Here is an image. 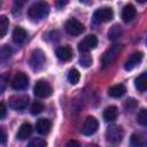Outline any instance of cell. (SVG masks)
Masks as SVG:
<instances>
[{"label":"cell","mask_w":147,"mask_h":147,"mask_svg":"<svg viewBox=\"0 0 147 147\" xmlns=\"http://www.w3.org/2000/svg\"><path fill=\"white\" fill-rule=\"evenodd\" d=\"M49 13V5L45 1H38L31 5L28 9V16L32 21H39L46 17Z\"/></svg>","instance_id":"1"},{"label":"cell","mask_w":147,"mask_h":147,"mask_svg":"<svg viewBox=\"0 0 147 147\" xmlns=\"http://www.w3.org/2000/svg\"><path fill=\"white\" fill-rule=\"evenodd\" d=\"M121 49H122V46H121L119 44H115V45L110 46V47L103 53V55H102V57H101L102 68H107V67H109L110 64H113V63L116 61L117 56L119 55Z\"/></svg>","instance_id":"2"},{"label":"cell","mask_w":147,"mask_h":147,"mask_svg":"<svg viewBox=\"0 0 147 147\" xmlns=\"http://www.w3.org/2000/svg\"><path fill=\"white\" fill-rule=\"evenodd\" d=\"M113 17H114L113 9L109 8V7H102V8H99V9H96L94 11L92 21L95 24H100V23H105V22L111 21Z\"/></svg>","instance_id":"3"},{"label":"cell","mask_w":147,"mask_h":147,"mask_svg":"<svg viewBox=\"0 0 147 147\" xmlns=\"http://www.w3.org/2000/svg\"><path fill=\"white\" fill-rule=\"evenodd\" d=\"M45 61H46L45 53H44L41 49L37 48V49H34V51L32 52L29 63H30V67H31L32 70L39 71V70L42 69V67H44V64H45Z\"/></svg>","instance_id":"4"},{"label":"cell","mask_w":147,"mask_h":147,"mask_svg":"<svg viewBox=\"0 0 147 147\" xmlns=\"http://www.w3.org/2000/svg\"><path fill=\"white\" fill-rule=\"evenodd\" d=\"M34 95H37L38 98H48L52 95L53 93V88L51 86V84L44 79H40L36 83L34 88H33Z\"/></svg>","instance_id":"5"},{"label":"cell","mask_w":147,"mask_h":147,"mask_svg":"<svg viewBox=\"0 0 147 147\" xmlns=\"http://www.w3.org/2000/svg\"><path fill=\"white\" fill-rule=\"evenodd\" d=\"M123 136H124V132L119 125H110L106 130V139L108 142L117 144L123 139Z\"/></svg>","instance_id":"6"},{"label":"cell","mask_w":147,"mask_h":147,"mask_svg":"<svg viewBox=\"0 0 147 147\" xmlns=\"http://www.w3.org/2000/svg\"><path fill=\"white\" fill-rule=\"evenodd\" d=\"M96 46H98V38L94 34H88L78 42L77 48L80 53H88L91 49L95 48Z\"/></svg>","instance_id":"7"},{"label":"cell","mask_w":147,"mask_h":147,"mask_svg":"<svg viewBox=\"0 0 147 147\" xmlns=\"http://www.w3.org/2000/svg\"><path fill=\"white\" fill-rule=\"evenodd\" d=\"M9 107L15 110H22L28 107L29 96L28 95H13L8 100Z\"/></svg>","instance_id":"8"},{"label":"cell","mask_w":147,"mask_h":147,"mask_svg":"<svg viewBox=\"0 0 147 147\" xmlns=\"http://www.w3.org/2000/svg\"><path fill=\"white\" fill-rule=\"evenodd\" d=\"M11 86L16 91H24L29 86V77L24 72H17L11 82Z\"/></svg>","instance_id":"9"},{"label":"cell","mask_w":147,"mask_h":147,"mask_svg":"<svg viewBox=\"0 0 147 147\" xmlns=\"http://www.w3.org/2000/svg\"><path fill=\"white\" fill-rule=\"evenodd\" d=\"M98 127H99V122H98V119H96L95 117H93V116H88V117L85 119L84 124H83L82 133L85 134V136H92V134H94V133L96 132Z\"/></svg>","instance_id":"10"},{"label":"cell","mask_w":147,"mask_h":147,"mask_svg":"<svg viewBox=\"0 0 147 147\" xmlns=\"http://www.w3.org/2000/svg\"><path fill=\"white\" fill-rule=\"evenodd\" d=\"M65 30L72 36H78L84 32V25L76 18H70L65 22Z\"/></svg>","instance_id":"11"},{"label":"cell","mask_w":147,"mask_h":147,"mask_svg":"<svg viewBox=\"0 0 147 147\" xmlns=\"http://www.w3.org/2000/svg\"><path fill=\"white\" fill-rule=\"evenodd\" d=\"M142 59H144V53H141V52H134L126 60L125 65H124L125 70H132V69H134L137 65L140 64V62L142 61Z\"/></svg>","instance_id":"12"},{"label":"cell","mask_w":147,"mask_h":147,"mask_svg":"<svg viewBox=\"0 0 147 147\" xmlns=\"http://www.w3.org/2000/svg\"><path fill=\"white\" fill-rule=\"evenodd\" d=\"M52 129V122L48 118H39L36 123V130L40 134H47Z\"/></svg>","instance_id":"13"},{"label":"cell","mask_w":147,"mask_h":147,"mask_svg":"<svg viewBox=\"0 0 147 147\" xmlns=\"http://www.w3.org/2000/svg\"><path fill=\"white\" fill-rule=\"evenodd\" d=\"M56 56L62 61H70L72 59V49L70 46H61L56 49Z\"/></svg>","instance_id":"14"},{"label":"cell","mask_w":147,"mask_h":147,"mask_svg":"<svg viewBox=\"0 0 147 147\" xmlns=\"http://www.w3.org/2000/svg\"><path fill=\"white\" fill-rule=\"evenodd\" d=\"M136 14H137V10H136L134 6L129 3V5L124 6V8L122 10V18L124 22L127 23V22H131L136 17Z\"/></svg>","instance_id":"15"},{"label":"cell","mask_w":147,"mask_h":147,"mask_svg":"<svg viewBox=\"0 0 147 147\" xmlns=\"http://www.w3.org/2000/svg\"><path fill=\"white\" fill-rule=\"evenodd\" d=\"M28 38V32L21 28V26H16L13 31V40L15 44H23Z\"/></svg>","instance_id":"16"},{"label":"cell","mask_w":147,"mask_h":147,"mask_svg":"<svg viewBox=\"0 0 147 147\" xmlns=\"http://www.w3.org/2000/svg\"><path fill=\"white\" fill-rule=\"evenodd\" d=\"M31 132H32V126H31V124H30V123H23V124L20 126V129H18V131H17V133H16V138H17L18 140H25V139L31 134Z\"/></svg>","instance_id":"17"},{"label":"cell","mask_w":147,"mask_h":147,"mask_svg":"<svg viewBox=\"0 0 147 147\" xmlns=\"http://www.w3.org/2000/svg\"><path fill=\"white\" fill-rule=\"evenodd\" d=\"M125 92H126V87L123 84L114 85L108 90V94L111 98H121V96H123L125 94Z\"/></svg>","instance_id":"18"},{"label":"cell","mask_w":147,"mask_h":147,"mask_svg":"<svg viewBox=\"0 0 147 147\" xmlns=\"http://www.w3.org/2000/svg\"><path fill=\"white\" fill-rule=\"evenodd\" d=\"M117 108L115 106H109L103 110V118L106 122H113L117 117Z\"/></svg>","instance_id":"19"},{"label":"cell","mask_w":147,"mask_h":147,"mask_svg":"<svg viewBox=\"0 0 147 147\" xmlns=\"http://www.w3.org/2000/svg\"><path fill=\"white\" fill-rule=\"evenodd\" d=\"M134 84H136V87L138 91L145 92L147 88V74L142 72L140 76H138V78H136V80H134Z\"/></svg>","instance_id":"20"},{"label":"cell","mask_w":147,"mask_h":147,"mask_svg":"<svg viewBox=\"0 0 147 147\" xmlns=\"http://www.w3.org/2000/svg\"><path fill=\"white\" fill-rule=\"evenodd\" d=\"M130 142L132 147H145V140L139 133H133L130 138Z\"/></svg>","instance_id":"21"},{"label":"cell","mask_w":147,"mask_h":147,"mask_svg":"<svg viewBox=\"0 0 147 147\" xmlns=\"http://www.w3.org/2000/svg\"><path fill=\"white\" fill-rule=\"evenodd\" d=\"M13 54V49L8 45H3L0 47V61L6 62Z\"/></svg>","instance_id":"22"},{"label":"cell","mask_w":147,"mask_h":147,"mask_svg":"<svg viewBox=\"0 0 147 147\" xmlns=\"http://www.w3.org/2000/svg\"><path fill=\"white\" fill-rule=\"evenodd\" d=\"M8 25H9V20L7 16L1 15L0 16V39L3 38L8 31Z\"/></svg>","instance_id":"23"},{"label":"cell","mask_w":147,"mask_h":147,"mask_svg":"<svg viewBox=\"0 0 147 147\" xmlns=\"http://www.w3.org/2000/svg\"><path fill=\"white\" fill-rule=\"evenodd\" d=\"M79 78H80V74H79V71L77 69L72 68V69L69 70V72H68V80L70 82V84H72V85L77 84L79 82Z\"/></svg>","instance_id":"24"},{"label":"cell","mask_w":147,"mask_h":147,"mask_svg":"<svg viewBox=\"0 0 147 147\" xmlns=\"http://www.w3.org/2000/svg\"><path fill=\"white\" fill-rule=\"evenodd\" d=\"M92 56L88 54V53H80V56H79V63L82 67H85V68H88L91 64H92Z\"/></svg>","instance_id":"25"},{"label":"cell","mask_w":147,"mask_h":147,"mask_svg":"<svg viewBox=\"0 0 147 147\" xmlns=\"http://www.w3.org/2000/svg\"><path fill=\"white\" fill-rule=\"evenodd\" d=\"M121 33H122L121 26L119 25H113L110 28V30L108 31V37H109V39H116L121 36Z\"/></svg>","instance_id":"26"},{"label":"cell","mask_w":147,"mask_h":147,"mask_svg":"<svg viewBox=\"0 0 147 147\" xmlns=\"http://www.w3.org/2000/svg\"><path fill=\"white\" fill-rule=\"evenodd\" d=\"M44 108H45V106H44L42 102H40V101H34V102L32 103V106H31V114H32V115L40 114V113L44 110Z\"/></svg>","instance_id":"27"},{"label":"cell","mask_w":147,"mask_h":147,"mask_svg":"<svg viewBox=\"0 0 147 147\" xmlns=\"http://www.w3.org/2000/svg\"><path fill=\"white\" fill-rule=\"evenodd\" d=\"M28 147H47L46 140L41 138H34L31 140V142L28 145Z\"/></svg>","instance_id":"28"},{"label":"cell","mask_w":147,"mask_h":147,"mask_svg":"<svg viewBox=\"0 0 147 147\" xmlns=\"http://www.w3.org/2000/svg\"><path fill=\"white\" fill-rule=\"evenodd\" d=\"M137 121H138V123L140 125H144L145 126L147 124V110L146 109H141L140 110V113L137 116Z\"/></svg>","instance_id":"29"},{"label":"cell","mask_w":147,"mask_h":147,"mask_svg":"<svg viewBox=\"0 0 147 147\" xmlns=\"http://www.w3.org/2000/svg\"><path fill=\"white\" fill-rule=\"evenodd\" d=\"M137 101L134 100V99H132V98H130V99H126L125 101H124V108L125 109H127V110H132V109H134L136 107H137Z\"/></svg>","instance_id":"30"},{"label":"cell","mask_w":147,"mask_h":147,"mask_svg":"<svg viewBox=\"0 0 147 147\" xmlns=\"http://www.w3.org/2000/svg\"><path fill=\"white\" fill-rule=\"evenodd\" d=\"M7 77L3 76V75H0V94L6 90V86H7Z\"/></svg>","instance_id":"31"},{"label":"cell","mask_w":147,"mask_h":147,"mask_svg":"<svg viewBox=\"0 0 147 147\" xmlns=\"http://www.w3.org/2000/svg\"><path fill=\"white\" fill-rule=\"evenodd\" d=\"M7 142V133L3 129H0V145H5Z\"/></svg>","instance_id":"32"},{"label":"cell","mask_w":147,"mask_h":147,"mask_svg":"<svg viewBox=\"0 0 147 147\" xmlns=\"http://www.w3.org/2000/svg\"><path fill=\"white\" fill-rule=\"evenodd\" d=\"M7 114V109H6V106L5 103L0 102V119H2Z\"/></svg>","instance_id":"33"},{"label":"cell","mask_w":147,"mask_h":147,"mask_svg":"<svg viewBox=\"0 0 147 147\" xmlns=\"http://www.w3.org/2000/svg\"><path fill=\"white\" fill-rule=\"evenodd\" d=\"M64 147H80V144L77 140H69Z\"/></svg>","instance_id":"34"},{"label":"cell","mask_w":147,"mask_h":147,"mask_svg":"<svg viewBox=\"0 0 147 147\" xmlns=\"http://www.w3.org/2000/svg\"><path fill=\"white\" fill-rule=\"evenodd\" d=\"M90 147H98L96 145H92V146H90Z\"/></svg>","instance_id":"35"}]
</instances>
